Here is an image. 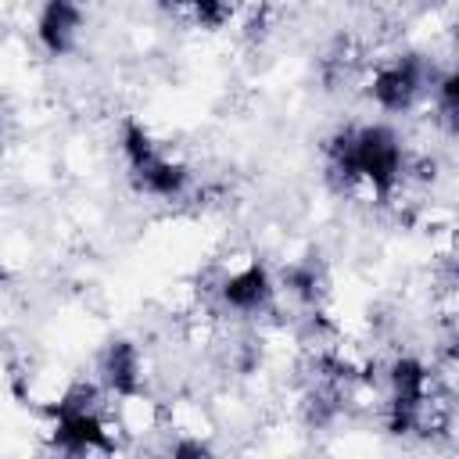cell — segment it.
Returning a JSON list of instances; mask_svg holds the SVG:
<instances>
[{"label": "cell", "instance_id": "5b68a950", "mask_svg": "<svg viewBox=\"0 0 459 459\" xmlns=\"http://www.w3.org/2000/svg\"><path fill=\"white\" fill-rule=\"evenodd\" d=\"M423 86H427L423 61L420 57H402V61H394V65H387V68L377 72L373 97L387 111H405V108L416 104V97L423 93Z\"/></svg>", "mask_w": 459, "mask_h": 459}, {"label": "cell", "instance_id": "52a82bcc", "mask_svg": "<svg viewBox=\"0 0 459 459\" xmlns=\"http://www.w3.org/2000/svg\"><path fill=\"white\" fill-rule=\"evenodd\" d=\"M222 298H226V305H233V308H240V312H258V308H265L269 298H273L269 273H265L262 265H247L244 273H237V276H230V280L222 283Z\"/></svg>", "mask_w": 459, "mask_h": 459}, {"label": "cell", "instance_id": "ba28073f", "mask_svg": "<svg viewBox=\"0 0 459 459\" xmlns=\"http://www.w3.org/2000/svg\"><path fill=\"white\" fill-rule=\"evenodd\" d=\"M104 380L115 394H136L140 387V359L129 341H115L104 351Z\"/></svg>", "mask_w": 459, "mask_h": 459}, {"label": "cell", "instance_id": "9c48e42d", "mask_svg": "<svg viewBox=\"0 0 459 459\" xmlns=\"http://www.w3.org/2000/svg\"><path fill=\"white\" fill-rule=\"evenodd\" d=\"M165 4L183 11V14H190L197 25H208V29H215V25H222L230 18V4L226 0H165Z\"/></svg>", "mask_w": 459, "mask_h": 459}, {"label": "cell", "instance_id": "3957f363", "mask_svg": "<svg viewBox=\"0 0 459 459\" xmlns=\"http://www.w3.org/2000/svg\"><path fill=\"white\" fill-rule=\"evenodd\" d=\"M79 394H82V387L57 405L54 445H61L65 452H111L115 445H111L104 423L90 412V405L79 402Z\"/></svg>", "mask_w": 459, "mask_h": 459}, {"label": "cell", "instance_id": "277c9868", "mask_svg": "<svg viewBox=\"0 0 459 459\" xmlns=\"http://www.w3.org/2000/svg\"><path fill=\"white\" fill-rule=\"evenodd\" d=\"M391 430L394 434H409L420 427L423 420V405H427V369L416 359H402L391 369Z\"/></svg>", "mask_w": 459, "mask_h": 459}, {"label": "cell", "instance_id": "6da1fadb", "mask_svg": "<svg viewBox=\"0 0 459 459\" xmlns=\"http://www.w3.org/2000/svg\"><path fill=\"white\" fill-rule=\"evenodd\" d=\"M330 161L344 179H362L380 197H387V190L402 176V147L387 126H362L333 136Z\"/></svg>", "mask_w": 459, "mask_h": 459}, {"label": "cell", "instance_id": "8992f818", "mask_svg": "<svg viewBox=\"0 0 459 459\" xmlns=\"http://www.w3.org/2000/svg\"><path fill=\"white\" fill-rule=\"evenodd\" d=\"M79 25H82L79 0H47V7L39 14V39L50 54H68L75 47Z\"/></svg>", "mask_w": 459, "mask_h": 459}, {"label": "cell", "instance_id": "7a4b0ae2", "mask_svg": "<svg viewBox=\"0 0 459 459\" xmlns=\"http://www.w3.org/2000/svg\"><path fill=\"white\" fill-rule=\"evenodd\" d=\"M122 151H126L129 172H133V179H136L140 190L158 194V197H176V194H183L190 172H186L179 161H169V158L151 143V136H147L136 122H126V129H122Z\"/></svg>", "mask_w": 459, "mask_h": 459}]
</instances>
